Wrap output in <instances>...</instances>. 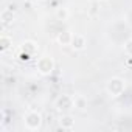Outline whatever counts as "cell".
Returning <instances> with one entry per match:
<instances>
[{"mask_svg":"<svg viewBox=\"0 0 132 132\" xmlns=\"http://www.w3.org/2000/svg\"><path fill=\"white\" fill-rule=\"evenodd\" d=\"M27 126L30 127V129H36V127H39V124H40V115H37V113H31V115H28L27 117Z\"/></svg>","mask_w":132,"mask_h":132,"instance_id":"cell-1","label":"cell"},{"mask_svg":"<svg viewBox=\"0 0 132 132\" xmlns=\"http://www.w3.org/2000/svg\"><path fill=\"white\" fill-rule=\"evenodd\" d=\"M75 39H76L78 42H76V44L73 42V47H76V48H82V47H84V39L79 37V36H75Z\"/></svg>","mask_w":132,"mask_h":132,"instance_id":"cell-2","label":"cell"},{"mask_svg":"<svg viewBox=\"0 0 132 132\" xmlns=\"http://www.w3.org/2000/svg\"><path fill=\"white\" fill-rule=\"evenodd\" d=\"M62 124H64L65 127H70V126H72V118H69V117H67V118H64Z\"/></svg>","mask_w":132,"mask_h":132,"instance_id":"cell-3","label":"cell"},{"mask_svg":"<svg viewBox=\"0 0 132 132\" xmlns=\"http://www.w3.org/2000/svg\"><path fill=\"white\" fill-rule=\"evenodd\" d=\"M84 104H86V103H84V100H82V98H78V101H76V106H78L79 109H84Z\"/></svg>","mask_w":132,"mask_h":132,"instance_id":"cell-4","label":"cell"}]
</instances>
